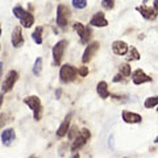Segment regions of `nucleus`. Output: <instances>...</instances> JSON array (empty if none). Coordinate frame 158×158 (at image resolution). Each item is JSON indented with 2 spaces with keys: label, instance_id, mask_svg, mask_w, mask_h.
Returning <instances> with one entry per match:
<instances>
[{
  "label": "nucleus",
  "instance_id": "f257e3e1",
  "mask_svg": "<svg viewBox=\"0 0 158 158\" xmlns=\"http://www.w3.org/2000/svg\"><path fill=\"white\" fill-rule=\"evenodd\" d=\"M79 75V69H77L75 66L65 63L59 69V79H61L62 83H71L74 82Z\"/></svg>",
  "mask_w": 158,
  "mask_h": 158
},
{
  "label": "nucleus",
  "instance_id": "f03ea898",
  "mask_svg": "<svg viewBox=\"0 0 158 158\" xmlns=\"http://www.w3.org/2000/svg\"><path fill=\"white\" fill-rule=\"evenodd\" d=\"M24 103L31 108L33 111V118L36 121H40L42 117V104H41V99H40L37 95H31L27 96L24 99Z\"/></svg>",
  "mask_w": 158,
  "mask_h": 158
},
{
  "label": "nucleus",
  "instance_id": "7ed1b4c3",
  "mask_svg": "<svg viewBox=\"0 0 158 158\" xmlns=\"http://www.w3.org/2000/svg\"><path fill=\"white\" fill-rule=\"evenodd\" d=\"M90 138H91V132H90V129H87V128H82L81 132H79V136L73 141L70 150H71L73 153L78 152L79 149H82V148L85 146L88 141H90Z\"/></svg>",
  "mask_w": 158,
  "mask_h": 158
},
{
  "label": "nucleus",
  "instance_id": "20e7f679",
  "mask_svg": "<svg viewBox=\"0 0 158 158\" xmlns=\"http://www.w3.org/2000/svg\"><path fill=\"white\" fill-rule=\"evenodd\" d=\"M71 17V11L66 4H58L57 7V25L58 27H66L69 24V20Z\"/></svg>",
  "mask_w": 158,
  "mask_h": 158
},
{
  "label": "nucleus",
  "instance_id": "39448f33",
  "mask_svg": "<svg viewBox=\"0 0 158 158\" xmlns=\"http://www.w3.org/2000/svg\"><path fill=\"white\" fill-rule=\"evenodd\" d=\"M67 45H69L67 40H61V41H58L56 45L53 46V65L54 66H58L59 63H61Z\"/></svg>",
  "mask_w": 158,
  "mask_h": 158
},
{
  "label": "nucleus",
  "instance_id": "423d86ee",
  "mask_svg": "<svg viewBox=\"0 0 158 158\" xmlns=\"http://www.w3.org/2000/svg\"><path fill=\"white\" fill-rule=\"evenodd\" d=\"M73 28H74V31H75L78 34H79V37H81V44H83V45H86V44L90 42V40H91V34H92V31H91V28L90 25H83L82 23H74L73 24Z\"/></svg>",
  "mask_w": 158,
  "mask_h": 158
},
{
  "label": "nucleus",
  "instance_id": "0eeeda50",
  "mask_svg": "<svg viewBox=\"0 0 158 158\" xmlns=\"http://www.w3.org/2000/svg\"><path fill=\"white\" fill-rule=\"evenodd\" d=\"M19 81V73L16 70H11L8 71V74L6 75V79L3 81L2 85V92H9L13 88V86L16 85V82Z\"/></svg>",
  "mask_w": 158,
  "mask_h": 158
},
{
  "label": "nucleus",
  "instance_id": "6e6552de",
  "mask_svg": "<svg viewBox=\"0 0 158 158\" xmlns=\"http://www.w3.org/2000/svg\"><path fill=\"white\" fill-rule=\"evenodd\" d=\"M132 82L135 83L136 86H140V85H144V83H152L153 78L149 77L148 74H145L142 69H136V70L132 73Z\"/></svg>",
  "mask_w": 158,
  "mask_h": 158
},
{
  "label": "nucleus",
  "instance_id": "1a4fd4ad",
  "mask_svg": "<svg viewBox=\"0 0 158 158\" xmlns=\"http://www.w3.org/2000/svg\"><path fill=\"white\" fill-rule=\"evenodd\" d=\"M99 48H100V44L98 41H92L87 45V48L85 49V53H83L82 56V62L83 63H88L94 58V56L96 54V52L99 50Z\"/></svg>",
  "mask_w": 158,
  "mask_h": 158
},
{
  "label": "nucleus",
  "instance_id": "9d476101",
  "mask_svg": "<svg viewBox=\"0 0 158 158\" xmlns=\"http://www.w3.org/2000/svg\"><path fill=\"white\" fill-rule=\"evenodd\" d=\"M136 11L141 15L145 20H156L158 16V11L154 7H146V6H138L136 7Z\"/></svg>",
  "mask_w": 158,
  "mask_h": 158
},
{
  "label": "nucleus",
  "instance_id": "9b49d317",
  "mask_svg": "<svg viewBox=\"0 0 158 158\" xmlns=\"http://www.w3.org/2000/svg\"><path fill=\"white\" fill-rule=\"evenodd\" d=\"M25 42L24 40V36H23V32H21V27H15V29L12 31V34H11V44L13 48H21Z\"/></svg>",
  "mask_w": 158,
  "mask_h": 158
},
{
  "label": "nucleus",
  "instance_id": "f8f14e48",
  "mask_svg": "<svg viewBox=\"0 0 158 158\" xmlns=\"http://www.w3.org/2000/svg\"><path fill=\"white\" fill-rule=\"evenodd\" d=\"M121 118L127 124H140L142 121V116L140 113L131 112V111H123L121 112Z\"/></svg>",
  "mask_w": 158,
  "mask_h": 158
},
{
  "label": "nucleus",
  "instance_id": "ddd939ff",
  "mask_svg": "<svg viewBox=\"0 0 158 158\" xmlns=\"http://www.w3.org/2000/svg\"><path fill=\"white\" fill-rule=\"evenodd\" d=\"M90 27H96V28H104L108 25V20L106 19L103 12H96L90 20Z\"/></svg>",
  "mask_w": 158,
  "mask_h": 158
},
{
  "label": "nucleus",
  "instance_id": "4468645a",
  "mask_svg": "<svg viewBox=\"0 0 158 158\" xmlns=\"http://www.w3.org/2000/svg\"><path fill=\"white\" fill-rule=\"evenodd\" d=\"M129 48L131 46H128L125 41H115L112 44V52L116 56H125V54L129 53Z\"/></svg>",
  "mask_w": 158,
  "mask_h": 158
},
{
  "label": "nucleus",
  "instance_id": "2eb2a0df",
  "mask_svg": "<svg viewBox=\"0 0 158 158\" xmlns=\"http://www.w3.org/2000/svg\"><path fill=\"white\" fill-rule=\"evenodd\" d=\"M71 113H69V115H66V117L63 118V121L61 123V125L58 127V129H57V137L58 138H62V137H65L67 135V132L70 131L69 129V127H70V120H71Z\"/></svg>",
  "mask_w": 158,
  "mask_h": 158
},
{
  "label": "nucleus",
  "instance_id": "dca6fc26",
  "mask_svg": "<svg viewBox=\"0 0 158 158\" xmlns=\"http://www.w3.org/2000/svg\"><path fill=\"white\" fill-rule=\"evenodd\" d=\"M15 138H16V133H15V129L12 128H7V129H4L2 132V142L3 145H11V142L15 141Z\"/></svg>",
  "mask_w": 158,
  "mask_h": 158
},
{
  "label": "nucleus",
  "instance_id": "f3484780",
  "mask_svg": "<svg viewBox=\"0 0 158 158\" xmlns=\"http://www.w3.org/2000/svg\"><path fill=\"white\" fill-rule=\"evenodd\" d=\"M96 92H98V95L100 96L102 99H108L111 96V92H110V90H108V85H107V82H104V81H102V82L98 83Z\"/></svg>",
  "mask_w": 158,
  "mask_h": 158
},
{
  "label": "nucleus",
  "instance_id": "a211bd4d",
  "mask_svg": "<svg viewBox=\"0 0 158 158\" xmlns=\"http://www.w3.org/2000/svg\"><path fill=\"white\" fill-rule=\"evenodd\" d=\"M20 24H21V27H24V28H31V27H33V24H34V16H33L31 12H27L25 15H24L23 19H20Z\"/></svg>",
  "mask_w": 158,
  "mask_h": 158
},
{
  "label": "nucleus",
  "instance_id": "6ab92c4d",
  "mask_svg": "<svg viewBox=\"0 0 158 158\" xmlns=\"http://www.w3.org/2000/svg\"><path fill=\"white\" fill-rule=\"evenodd\" d=\"M42 32H44V27L40 25L34 29V32L32 33V40L37 44V45H41L42 44Z\"/></svg>",
  "mask_w": 158,
  "mask_h": 158
},
{
  "label": "nucleus",
  "instance_id": "aec40b11",
  "mask_svg": "<svg viewBox=\"0 0 158 158\" xmlns=\"http://www.w3.org/2000/svg\"><path fill=\"white\" fill-rule=\"evenodd\" d=\"M41 70H42V58L41 57H37L36 61H34V65H33V69L32 71L36 77H40V74H41Z\"/></svg>",
  "mask_w": 158,
  "mask_h": 158
},
{
  "label": "nucleus",
  "instance_id": "412c9836",
  "mask_svg": "<svg viewBox=\"0 0 158 158\" xmlns=\"http://www.w3.org/2000/svg\"><path fill=\"white\" fill-rule=\"evenodd\" d=\"M140 58H141V56H140V53H138V50L135 46H131L129 53H128V56H127V59L128 61H138Z\"/></svg>",
  "mask_w": 158,
  "mask_h": 158
},
{
  "label": "nucleus",
  "instance_id": "4be33fe9",
  "mask_svg": "<svg viewBox=\"0 0 158 158\" xmlns=\"http://www.w3.org/2000/svg\"><path fill=\"white\" fill-rule=\"evenodd\" d=\"M118 74H121L123 77H131L132 75V69L128 63H121L118 66Z\"/></svg>",
  "mask_w": 158,
  "mask_h": 158
},
{
  "label": "nucleus",
  "instance_id": "5701e85b",
  "mask_svg": "<svg viewBox=\"0 0 158 158\" xmlns=\"http://www.w3.org/2000/svg\"><path fill=\"white\" fill-rule=\"evenodd\" d=\"M156 106H158V96H150L145 99V102H144L145 108H153Z\"/></svg>",
  "mask_w": 158,
  "mask_h": 158
},
{
  "label": "nucleus",
  "instance_id": "b1692460",
  "mask_svg": "<svg viewBox=\"0 0 158 158\" xmlns=\"http://www.w3.org/2000/svg\"><path fill=\"white\" fill-rule=\"evenodd\" d=\"M12 11H13V15H15V17H17L19 20L20 19H23L24 17V15H25L28 11H25V9H24L21 6H16V7H15L13 9H12Z\"/></svg>",
  "mask_w": 158,
  "mask_h": 158
},
{
  "label": "nucleus",
  "instance_id": "393cba45",
  "mask_svg": "<svg viewBox=\"0 0 158 158\" xmlns=\"http://www.w3.org/2000/svg\"><path fill=\"white\" fill-rule=\"evenodd\" d=\"M71 4H73V7L77 8V9H83V8L87 7V2H86V0H73Z\"/></svg>",
  "mask_w": 158,
  "mask_h": 158
},
{
  "label": "nucleus",
  "instance_id": "a878e982",
  "mask_svg": "<svg viewBox=\"0 0 158 158\" xmlns=\"http://www.w3.org/2000/svg\"><path fill=\"white\" fill-rule=\"evenodd\" d=\"M81 132V131H79ZM79 132H78V128L77 127H73L70 131H69V140L70 141H74L75 140V138L79 136Z\"/></svg>",
  "mask_w": 158,
  "mask_h": 158
},
{
  "label": "nucleus",
  "instance_id": "bb28decb",
  "mask_svg": "<svg viewBox=\"0 0 158 158\" xmlns=\"http://www.w3.org/2000/svg\"><path fill=\"white\" fill-rule=\"evenodd\" d=\"M88 73H90V69L86 67V66H82V67H79V77H87L88 75Z\"/></svg>",
  "mask_w": 158,
  "mask_h": 158
},
{
  "label": "nucleus",
  "instance_id": "cd10ccee",
  "mask_svg": "<svg viewBox=\"0 0 158 158\" xmlns=\"http://www.w3.org/2000/svg\"><path fill=\"white\" fill-rule=\"evenodd\" d=\"M102 6L104 7L106 9H112L113 7H115V2H113V0H111V2H107V0H103V2H102Z\"/></svg>",
  "mask_w": 158,
  "mask_h": 158
},
{
  "label": "nucleus",
  "instance_id": "c85d7f7f",
  "mask_svg": "<svg viewBox=\"0 0 158 158\" xmlns=\"http://www.w3.org/2000/svg\"><path fill=\"white\" fill-rule=\"evenodd\" d=\"M123 78H124V77H123L121 74H116V75L113 77L112 82H113V83H118V82H121V81H123Z\"/></svg>",
  "mask_w": 158,
  "mask_h": 158
},
{
  "label": "nucleus",
  "instance_id": "c756f323",
  "mask_svg": "<svg viewBox=\"0 0 158 158\" xmlns=\"http://www.w3.org/2000/svg\"><path fill=\"white\" fill-rule=\"evenodd\" d=\"M153 7H154L158 11V0H154V2H153Z\"/></svg>",
  "mask_w": 158,
  "mask_h": 158
},
{
  "label": "nucleus",
  "instance_id": "7c9ffc66",
  "mask_svg": "<svg viewBox=\"0 0 158 158\" xmlns=\"http://www.w3.org/2000/svg\"><path fill=\"white\" fill-rule=\"evenodd\" d=\"M59 96H61V88H58L56 91V98H59Z\"/></svg>",
  "mask_w": 158,
  "mask_h": 158
},
{
  "label": "nucleus",
  "instance_id": "2f4dec72",
  "mask_svg": "<svg viewBox=\"0 0 158 158\" xmlns=\"http://www.w3.org/2000/svg\"><path fill=\"white\" fill-rule=\"evenodd\" d=\"M71 158H79V153H75V154H74Z\"/></svg>",
  "mask_w": 158,
  "mask_h": 158
},
{
  "label": "nucleus",
  "instance_id": "473e14b6",
  "mask_svg": "<svg viewBox=\"0 0 158 158\" xmlns=\"http://www.w3.org/2000/svg\"><path fill=\"white\" fill-rule=\"evenodd\" d=\"M153 142H154V144H158V136L154 138V141H153Z\"/></svg>",
  "mask_w": 158,
  "mask_h": 158
},
{
  "label": "nucleus",
  "instance_id": "72a5a7b5",
  "mask_svg": "<svg viewBox=\"0 0 158 158\" xmlns=\"http://www.w3.org/2000/svg\"><path fill=\"white\" fill-rule=\"evenodd\" d=\"M29 158H37L36 156H31V157H29Z\"/></svg>",
  "mask_w": 158,
  "mask_h": 158
},
{
  "label": "nucleus",
  "instance_id": "f704fd0d",
  "mask_svg": "<svg viewBox=\"0 0 158 158\" xmlns=\"http://www.w3.org/2000/svg\"><path fill=\"white\" fill-rule=\"evenodd\" d=\"M157 112H158V108H157Z\"/></svg>",
  "mask_w": 158,
  "mask_h": 158
}]
</instances>
